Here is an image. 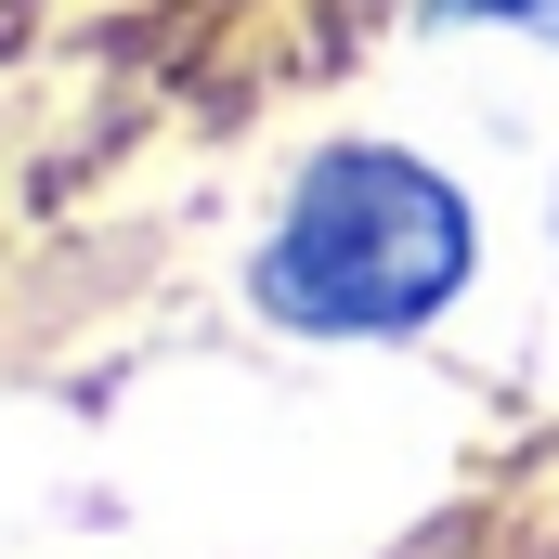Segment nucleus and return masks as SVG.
I'll return each mask as SVG.
<instances>
[{
  "label": "nucleus",
  "mask_w": 559,
  "mask_h": 559,
  "mask_svg": "<svg viewBox=\"0 0 559 559\" xmlns=\"http://www.w3.org/2000/svg\"><path fill=\"white\" fill-rule=\"evenodd\" d=\"M481 286V195L391 131H338L286 169L274 222L248 248V299L286 338L325 352H391L429 338Z\"/></svg>",
  "instance_id": "nucleus-1"
},
{
  "label": "nucleus",
  "mask_w": 559,
  "mask_h": 559,
  "mask_svg": "<svg viewBox=\"0 0 559 559\" xmlns=\"http://www.w3.org/2000/svg\"><path fill=\"white\" fill-rule=\"evenodd\" d=\"M429 26H508V39L559 52V0H429Z\"/></svg>",
  "instance_id": "nucleus-2"
},
{
  "label": "nucleus",
  "mask_w": 559,
  "mask_h": 559,
  "mask_svg": "<svg viewBox=\"0 0 559 559\" xmlns=\"http://www.w3.org/2000/svg\"><path fill=\"white\" fill-rule=\"evenodd\" d=\"M547 222H559V209H547Z\"/></svg>",
  "instance_id": "nucleus-3"
}]
</instances>
